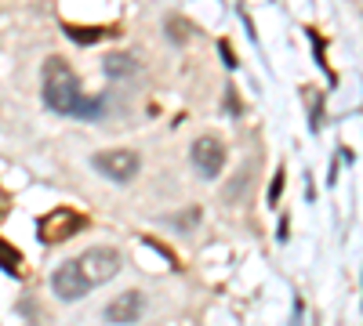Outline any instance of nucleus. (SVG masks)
<instances>
[{
  "label": "nucleus",
  "instance_id": "nucleus-1",
  "mask_svg": "<svg viewBox=\"0 0 363 326\" xmlns=\"http://www.w3.org/2000/svg\"><path fill=\"white\" fill-rule=\"evenodd\" d=\"M116 272H120V254L113 247H91L80 257L58 264L51 276V290L58 301H80L95 286L109 283Z\"/></svg>",
  "mask_w": 363,
  "mask_h": 326
},
{
  "label": "nucleus",
  "instance_id": "nucleus-2",
  "mask_svg": "<svg viewBox=\"0 0 363 326\" xmlns=\"http://www.w3.org/2000/svg\"><path fill=\"white\" fill-rule=\"evenodd\" d=\"M44 105L58 116H73V120H99L106 112V98H87L80 91L77 73L62 62V58H48L44 62V83H40Z\"/></svg>",
  "mask_w": 363,
  "mask_h": 326
},
{
  "label": "nucleus",
  "instance_id": "nucleus-3",
  "mask_svg": "<svg viewBox=\"0 0 363 326\" xmlns=\"http://www.w3.org/2000/svg\"><path fill=\"white\" fill-rule=\"evenodd\" d=\"M84 228H87V218H84L80 211H69V206H55L51 214H44V218L37 221V240H40L44 247H58V243L73 240V235L84 232Z\"/></svg>",
  "mask_w": 363,
  "mask_h": 326
},
{
  "label": "nucleus",
  "instance_id": "nucleus-4",
  "mask_svg": "<svg viewBox=\"0 0 363 326\" xmlns=\"http://www.w3.org/2000/svg\"><path fill=\"white\" fill-rule=\"evenodd\" d=\"M91 167H95L102 177H109V182L128 185V182H135V174L142 167V156L135 149H106V153L91 156Z\"/></svg>",
  "mask_w": 363,
  "mask_h": 326
},
{
  "label": "nucleus",
  "instance_id": "nucleus-5",
  "mask_svg": "<svg viewBox=\"0 0 363 326\" xmlns=\"http://www.w3.org/2000/svg\"><path fill=\"white\" fill-rule=\"evenodd\" d=\"M189 156H193V167H196L203 177H218V170L225 167V145H222L215 134H200V138L193 141Z\"/></svg>",
  "mask_w": 363,
  "mask_h": 326
},
{
  "label": "nucleus",
  "instance_id": "nucleus-6",
  "mask_svg": "<svg viewBox=\"0 0 363 326\" xmlns=\"http://www.w3.org/2000/svg\"><path fill=\"white\" fill-rule=\"evenodd\" d=\"M142 312H145V298H142L138 290H124L120 298H113V301L106 305V322L128 326V322H138Z\"/></svg>",
  "mask_w": 363,
  "mask_h": 326
},
{
  "label": "nucleus",
  "instance_id": "nucleus-7",
  "mask_svg": "<svg viewBox=\"0 0 363 326\" xmlns=\"http://www.w3.org/2000/svg\"><path fill=\"white\" fill-rule=\"evenodd\" d=\"M138 69V62L131 54H106L102 58V73L106 76H113V80H120V76H131Z\"/></svg>",
  "mask_w": 363,
  "mask_h": 326
},
{
  "label": "nucleus",
  "instance_id": "nucleus-8",
  "mask_svg": "<svg viewBox=\"0 0 363 326\" xmlns=\"http://www.w3.org/2000/svg\"><path fill=\"white\" fill-rule=\"evenodd\" d=\"M0 269L11 272V276H18V272H22V254H18L8 240H0Z\"/></svg>",
  "mask_w": 363,
  "mask_h": 326
},
{
  "label": "nucleus",
  "instance_id": "nucleus-9",
  "mask_svg": "<svg viewBox=\"0 0 363 326\" xmlns=\"http://www.w3.org/2000/svg\"><path fill=\"white\" fill-rule=\"evenodd\" d=\"M66 37L69 40H80V44H91V40L109 37V29H77V25H66Z\"/></svg>",
  "mask_w": 363,
  "mask_h": 326
},
{
  "label": "nucleus",
  "instance_id": "nucleus-10",
  "mask_svg": "<svg viewBox=\"0 0 363 326\" xmlns=\"http://www.w3.org/2000/svg\"><path fill=\"white\" fill-rule=\"evenodd\" d=\"M280 192H284V170H277V177H272V185H269V203H272V206H277Z\"/></svg>",
  "mask_w": 363,
  "mask_h": 326
},
{
  "label": "nucleus",
  "instance_id": "nucleus-11",
  "mask_svg": "<svg viewBox=\"0 0 363 326\" xmlns=\"http://www.w3.org/2000/svg\"><path fill=\"white\" fill-rule=\"evenodd\" d=\"M200 221V211H186V214H178L174 225H196Z\"/></svg>",
  "mask_w": 363,
  "mask_h": 326
},
{
  "label": "nucleus",
  "instance_id": "nucleus-12",
  "mask_svg": "<svg viewBox=\"0 0 363 326\" xmlns=\"http://www.w3.org/2000/svg\"><path fill=\"white\" fill-rule=\"evenodd\" d=\"M4 211H8V196L0 192V218H4Z\"/></svg>",
  "mask_w": 363,
  "mask_h": 326
}]
</instances>
